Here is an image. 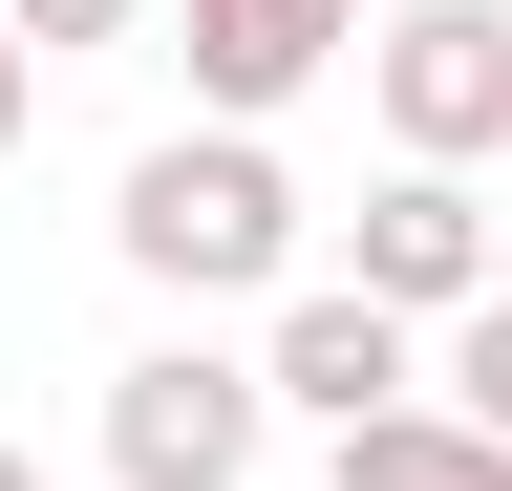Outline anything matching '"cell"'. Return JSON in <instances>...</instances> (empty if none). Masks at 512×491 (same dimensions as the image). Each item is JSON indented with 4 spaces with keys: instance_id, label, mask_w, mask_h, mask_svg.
I'll list each match as a JSON object with an SVG mask.
<instances>
[{
    "instance_id": "1",
    "label": "cell",
    "mask_w": 512,
    "mask_h": 491,
    "mask_svg": "<svg viewBox=\"0 0 512 491\" xmlns=\"http://www.w3.org/2000/svg\"><path fill=\"white\" fill-rule=\"evenodd\" d=\"M107 257L150 299H299V171L278 129H150L107 193Z\"/></svg>"
},
{
    "instance_id": "2",
    "label": "cell",
    "mask_w": 512,
    "mask_h": 491,
    "mask_svg": "<svg viewBox=\"0 0 512 491\" xmlns=\"http://www.w3.org/2000/svg\"><path fill=\"white\" fill-rule=\"evenodd\" d=\"M278 449V363L256 342H128L107 363V470L128 491H256Z\"/></svg>"
},
{
    "instance_id": "3",
    "label": "cell",
    "mask_w": 512,
    "mask_h": 491,
    "mask_svg": "<svg viewBox=\"0 0 512 491\" xmlns=\"http://www.w3.org/2000/svg\"><path fill=\"white\" fill-rule=\"evenodd\" d=\"M363 107H384V171H491L512 150V0H384Z\"/></svg>"
},
{
    "instance_id": "4",
    "label": "cell",
    "mask_w": 512,
    "mask_h": 491,
    "mask_svg": "<svg viewBox=\"0 0 512 491\" xmlns=\"http://www.w3.org/2000/svg\"><path fill=\"white\" fill-rule=\"evenodd\" d=\"M342 278L384 299V321H491L512 299V214L470 193V171H384L363 235H342Z\"/></svg>"
},
{
    "instance_id": "5",
    "label": "cell",
    "mask_w": 512,
    "mask_h": 491,
    "mask_svg": "<svg viewBox=\"0 0 512 491\" xmlns=\"http://www.w3.org/2000/svg\"><path fill=\"white\" fill-rule=\"evenodd\" d=\"M256 363H278V406L342 449V427H384V406H427V321H384L363 278H299L278 321H256Z\"/></svg>"
},
{
    "instance_id": "6",
    "label": "cell",
    "mask_w": 512,
    "mask_h": 491,
    "mask_svg": "<svg viewBox=\"0 0 512 491\" xmlns=\"http://www.w3.org/2000/svg\"><path fill=\"white\" fill-rule=\"evenodd\" d=\"M171 43H192V129H278V107L320 65H363V0H171Z\"/></svg>"
},
{
    "instance_id": "7",
    "label": "cell",
    "mask_w": 512,
    "mask_h": 491,
    "mask_svg": "<svg viewBox=\"0 0 512 491\" xmlns=\"http://www.w3.org/2000/svg\"><path fill=\"white\" fill-rule=\"evenodd\" d=\"M320 470H342V491H512V449H491L470 406H384V427H342Z\"/></svg>"
},
{
    "instance_id": "8",
    "label": "cell",
    "mask_w": 512,
    "mask_h": 491,
    "mask_svg": "<svg viewBox=\"0 0 512 491\" xmlns=\"http://www.w3.org/2000/svg\"><path fill=\"white\" fill-rule=\"evenodd\" d=\"M427 406H470L491 449H512V299H491V321H448V363H427Z\"/></svg>"
},
{
    "instance_id": "9",
    "label": "cell",
    "mask_w": 512,
    "mask_h": 491,
    "mask_svg": "<svg viewBox=\"0 0 512 491\" xmlns=\"http://www.w3.org/2000/svg\"><path fill=\"white\" fill-rule=\"evenodd\" d=\"M0 22H22L43 65H86V43H128V22H150V0H0Z\"/></svg>"
},
{
    "instance_id": "10",
    "label": "cell",
    "mask_w": 512,
    "mask_h": 491,
    "mask_svg": "<svg viewBox=\"0 0 512 491\" xmlns=\"http://www.w3.org/2000/svg\"><path fill=\"white\" fill-rule=\"evenodd\" d=\"M22 129H43V43L0 22V171H22Z\"/></svg>"
},
{
    "instance_id": "11",
    "label": "cell",
    "mask_w": 512,
    "mask_h": 491,
    "mask_svg": "<svg viewBox=\"0 0 512 491\" xmlns=\"http://www.w3.org/2000/svg\"><path fill=\"white\" fill-rule=\"evenodd\" d=\"M0 491H64V470H43V449H0Z\"/></svg>"
}]
</instances>
